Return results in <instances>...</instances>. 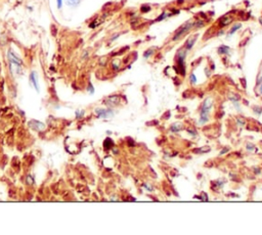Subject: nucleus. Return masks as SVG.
Listing matches in <instances>:
<instances>
[{"instance_id": "nucleus-1", "label": "nucleus", "mask_w": 262, "mask_h": 235, "mask_svg": "<svg viewBox=\"0 0 262 235\" xmlns=\"http://www.w3.org/2000/svg\"><path fill=\"white\" fill-rule=\"evenodd\" d=\"M193 27H195V22H187V23H185V25L181 26V27L179 28L177 31H176L175 35L173 36L172 40H173V41H176V40H178L179 38H181V37H182L183 35H185L186 33L190 31V30L192 29Z\"/></svg>"}, {"instance_id": "nucleus-2", "label": "nucleus", "mask_w": 262, "mask_h": 235, "mask_svg": "<svg viewBox=\"0 0 262 235\" xmlns=\"http://www.w3.org/2000/svg\"><path fill=\"white\" fill-rule=\"evenodd\" d=\"M7 57H8V60H9V63H13V65H18V67H22L23 65V60L21 59L20 57H18L15 53L13 52L11 50L8 51L7 53Z\"/></svg>"}, {"instance_id": "nucleus-3", "label": "nucleus", "mask_w": 262, "mask_h": 235, "mask_svg": "<svg viewBox=\"0 0 262 235\" xmlns=\"http://www.w3.org/2000/svg\"><path fill=\"white\" fill-rule=\"evenodd\" d=\"M95 112L97 115V117H103V119H107V117H112L114 116V112L112 109H96Z\"/></svg>"}, {"instance_id": "nucleus-4", "label": "nucleus", "mask_w": 262, "mask_h": 235, "mask_svg": "<svg viewBox=\"0 0 262 235\" xmlns=\"http://www.w3.org/2000/svg\"><path fill=\"white\" fill-rule=\"evenodd\" d=\"M30 81H31L32 85L33 87L35 88V90L37 91V92H39V80H38V75H37V73L35 72V70H33V72H31V74H30Z\"/></svg>"}, {"instance_id": "nucleus-5", "label": "nucleus", "mask_w": 262, "mask_h": 235, "mask_svg": "<svg viewBox=\"0 0 262 235\" xmlns=\"http://www.w3.org/2000/svg\"><path fill=\"white\" fill-rule=\"evenodd\" d=\"M231 22H232V16H230V15H225L219 18V25L221 27H225V26L230 25Z\"/></svg>"}, {"instance_id": "nucleus-6", "label": "nucleus", "mask_w": 262, "mask_h": 235, "mask_svg": "<svg viewBox=\"0 0 262 235\" xmlns=\"http://www.w3.org/2000/svg\"><path fill=\"white\" fill-rule=\"evenodd\" d=\"M198 35H195L193 37H190V39H187V41L185 42V49L186 50H190V49L193 48V46L195 45L196 41H197Z\"/></svg>"}, {"instance_id": "nucleus-7", "label": "nucleus", "mask_w": 262, "mask_h": 235, "mask_svg": "<svg viewBox=\"0 0 262 235\" xmlns=\"http://www.w3.org/2000/svg\"><path fill=\"white\" fill-rule=\"evenodd\" d=\"M119 100H120L119 96H110V97L106 100V103H107L108 105H117Z\"/></svg>"}, {"instance_id": "nucleus-8", "label": "nucleus", "mask_w": 262, "mask_h": 235, "mask_svg": "<svg viewBox=\"0 0 262 235\" xmlns=\"http://www.w3.org/2000/svg\"><path fill=\"white\" fill-rule=\"evenodd\" d=\"M183 129V126L181 125L180 123H176V124H173V125L171 126V128H170V130L173 131V132H177V131H180Z\"/></svg>"}, {"instance_id": "nucleus-9", "label": "nucleus", "mask_w": 262, "mask_h": 235, "mask_svg": "<svg viewBox=\"0 0 262 235\" xmlns=\"http://www.w3.org/2000/svg\"><path fill=\"white\" fill-rule=\"evenodd\" d=\"M228 52H230V47H227V46L222 45V46H220L218 48V53H219V54H227Z\"/></svg>"}, {"instance_id": "nucleus-10", "label": "nucleus", "mask_w": 262, "mask_h": 235, "mask_svg": "<svg viewBox=\"0 0 262 235\" xmlns=\"http://www.w3.org/2000/svg\"><path fill=\"white\" fill-rule=\"evenodd\" d=\"M67 1V4L70 6H77L79 5L80 0H66Z\"/></svg>"}, {"instance_id": "nucleus-11", "label": "nucleus", "mask_w": 262, "mask_h": 235, "mask_svg": "<svg viewBox=\"0 0 262 235\" xmlns=\"http://www.w3.org/2000/svg\"><path fill=\"white\" fill-rule=\"evenodd\" d=\"M241 27H242V25H241V23H237V25H235L232 28H231V30L230 31V33H228V35H230H230H232L233 33L237 32V30H239Z\"/></svg>"}, {"instance_id": "nucleus-12", "label": "nucleus", "mask_w": 262, "mask_h": 235, "mask_svg": "<svg viewBox=\"0 0 262 235\" xmlns=\"http://www.w3.org/2000/svg\"><path fill=\"white\" fill-rule=\"evenodd\" d=\"M210 150V147H203V148H199V149H195L193 152H207Z\"/></svg>"}, {"instance_id": "nucleus-13", "label": "nucleus", "mask_w": 262, "mask_h": 235, "mask_svg": "<svg viewBox=\"0 0 262 235\" xmlns=\"http://www.w3.org/2000/svg\"><path fill=\"white\" fill-rule=\"evenodd\" d=\"M151 10V6L150 5H142L141 6V11L142 12H148Z\"/></svg>"}, {"instance_id": "nucleus-14", "label": "nucleus", "mask_w": 262, "mask_h": 235, "mask_svg": "<svg viewBox=\"0 0 262 235\" xmlns=\"http://www.w3.org/2000/svg\"><path fill=\"white\" fill-rule=\"evenodd\" d=\"M153 53V49H148V50H147L145 52V54H143V56H145V58H148V56H150L151 54Z\"/></svg>"}, {"instance_id": "nucleus-15", "label": "nucleus", "mask_w": 262, "mask_h": 235, "mask_svg": "<svg viewBox=\"0 0 262 235\" xmlns=\"http://www.w3.org/2000/svg\"><path fill=\"white\" fill-rule=\"evenodd\" d=\"M168 15H168V13H167V12H163L162 15H160L159 18H157V20H156V21H162L163 18H166V16H168Z\"/></svg>"}, {"instance_id": "nucleus-16", "label": "nucleus", "mask_w": 262, "mask_h": 235, "mask_svg": "<svg viewBox=\"0 0 262 235\" xmlns=\"http://www.w3.org/2000/svg\"><path fill=\"white\" fill-rule=\"evenodd\" d=\"M190 82H192L193 84H196V82H197V79H196V75L195 74L190 75Z\"/></svg>"}, {"instance_id": "nucleus-17", "label": "nucleus", "mask_w": 262, "mask_h": 235, "mask_svg": "<svg viewBox=\"0 0 262 235\" xmlns=\"http://www.w3.org/2000/svg\"><path fill=\"white\" fill-rule=\"evenodd\" d=\"M56 5H58V8L61 9L63 6V0H56Z\"/></svg>"}, {"instance_id": "nucleus-18", "label": "nucleus", "mask_w": 262, "mask_h": 235, "mask_svg": "<svg viewBox=\"0 0 262 235\" xmlns=\"http://www.w3.org/2000/svg\"><path fill=\"white\" fill-rule=\"evenodd\" d=\"M143 187L147 188V189H148L150 191H152V190H153V188L152 187H148V185H143Z\"/></svg>"}, {"instance_id": "nucleus-19", "label": "nucleus", "mask_w": 262, "mask_h": 235, "mask_svg": "<svg viewBox=\"0 0 262 235\" xmlns=\"http://www.w3.org/2000/svg\"><path fill=\"white\" fill-rule=\"evenodd\" d=\"M259 91H260V93L262 94V85L260 86V88H259Z\"/></svg>"}, {"instance_id": "nucleus-20", "label": "nucleus", "mask_w": 262, "mask_h": 235, "mask_svg": "<svg viewBox=\"0 0 262 235\" xmlns=\"http://www.w3.org/2000/svg\"><path fill=\"white\" fill-rule=\"evenodd\" d=\"M259 22H260V23L262 25V18H260V20H259Z\"/></svg>"}]
</instances>
